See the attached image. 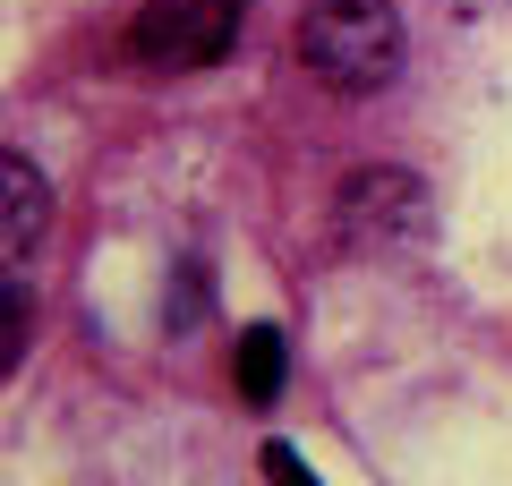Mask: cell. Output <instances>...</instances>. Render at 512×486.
Returning <instances> with one entry per match:
<instances>
[{
	"instance_id": "obj_1",
	"label": "cell",
	"mask_w": 512,
	"mask_h": 486,
	"mask_svg": "<svg viewBox=\"0 0 512 486\" xmlns=\"http://www.w3.org/2000/svg\"><path fill=\"white\" fill-rule=\"evenodd\" d=\"M299 60L333 94H384L402 77V9L393 0H308L299 9Z\"/></svg>"
},
{
	"instance_id": "obj_2",
	"label": "cell",
	"mask_w": 512,
	"mask_h": 486,
	"mask_svg": "<svg viewBox=\"0 0 512 486\" xmlns=\"http://www.w3.org/2000/svg\"><path fill=\"white\" fill-rule=\"evenodd\" d=\"M333 239H342L359 265H393V256H419L436 239V197H427L419 171H393V162H367L333 188Z\"/></svg>"
},
{
	"instance_id": "obj_3",
	"label": "cell",
	"mask_w": 512,
	"mask_h": 486,
	"mask_svg": "<svg viewBox=\"0 0 512 486\" xmlns=\"http://www.w3.org/2000/svg\"><path fill=\"white\" fill-rule=\"evenodd\" d=\"M239 18H248V0H146L128 26V52L154 69H214L239 43Z\"/></svg>"
},
{
	"instance_id": "obj_4",
	"label": "cell",
	"mask_w": 512,
	"mask_h": 486,
	"mask_svg": "<svg viewBox=\"0 0 512 486\" xmlns=\"http://www.w3.org/2000/svg\"><path fill=\"white\" fill-rule=\"evenodd\" d=\"M0 188H9V214H0V248H9V265H26L43 239V222H52V188H43V171L26 154H0Z\"/></svg>"
},
{
	"instance_id": "obj_5",
	"label": "cell",
	"mask_w": 512,
	"mask_h": 486,
	"mask_svg": "<svg viewBox=\"0 0 512 486\" xmlns=\"http://www.w3.org/2000/svg\"><path fill=\"white\" fill-rule=\"evenodd\" d=\"M282 367H291V350H282V333L274 324H248L239 333V350H231V376H239V393L265 410V401H282Z\"/></svg>"
},
{
	"instance_id": "obj_6",
	"label": "cell",
	"mask_w": 512,
	"mask_h": 486,
	"mask_svg": "<svg viewBox=\"0 0 512 486\" xmlns=\"http://www.w3.org/2000/svg\"><path fill=\"white\" fill-rule=\"evenodd\" d=\"M26 359V282H9V316H0V376H18Z\"/></svg>"
},
{
	"instance_id": "obj_7",
	"label": "cell",
	"mask_w": 512,
	"mask_h": 486,
	"mask_svg": "<svg viewBox=\"0 0 512 486\" xmlns=\"http://www.w3.org/2000/svg\"><path fill=\"white\" fill-rule=\"evenodd\" d=\"M265 478H308V461L291 444H265Z\"/></svg>"
}]
</instances>
